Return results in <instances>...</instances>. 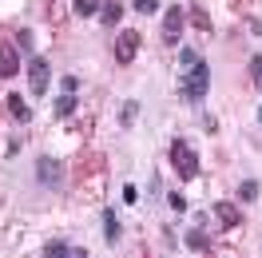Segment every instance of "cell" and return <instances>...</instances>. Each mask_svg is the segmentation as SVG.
<instances>
[{
	"instance_id": "cell-1",
	"label": "cell",
	"mask_w": 262,
	"mask_h": 258,
	"mask_svg": "<svg viewBox=\"0 0 262 258\" xmlns=\"http://www.w3.org/2000/svg\"><path fill=\"white\" fill-rule=\"evenodd\" d=\"M207 88H211V68H207V60H203V56H199L195 64L187 68V76H183L179 92H183V99L199 103V99H207Z\"/></svg>"
},
{
	"instance_id": "cell-2",
	"label": "cell",
	"mask_w": 262,
	"mask_h": 258,
	"mask_svg": "<svg viewBox=\"0 0 262 258\" xmlns=\"http://www.w3.org/2000/svg\"><path fill=\"white\" fill-rule=\"evenodd\" d=\"M171 163H175V175L179 179H195L199 175V155L191 151L187 139H171Z\"/></svg>"
},
{
	"instance_id": "cell-3",
	"label": "cell",
	"mask_w": 262,
	"mask_h": 258,
	"mask_svg": "<svg viewBox=\"0 0 262 258\" xmlns=\"http://www.w3.org/2000/svg\"><path fill=\"white\" fill-rule=\"evenodd\" d=\"M115 64H123L127 68L131 60H135V52H139V32H135V28H123V32L115 36Z\"/></svg>"
},
{
	"instance_id": "cell-4",
	"label": "cell",
	"mask_w": 262,
	"mask_h": 258,
	"mask_svg": "<svg viewBox=\"0 0 262 258\" xmlns=\"http://www.w3.org/2000/svg\"><path fill=\"white\" fill-rule=\"evenodd\" d=\"M48 83H52L48 60H44V56H32V60H28V88H32V96H44Z\"/></svg>"
},
{
	"instance_id": "cell-5",
	"label": "cell",
	"mask_w": 262,
	"mask_h": 258,
	"mask_svg": "<svg viewBox=\"0 0 262 258\" xmlns=\"http://www.w3.org/2000/svg\"><path fill=\"white\" fill-rule=\"evenodd\" d=\"M36 183H40V187H52V191H56V187L64 183V167H60V159L44 155V159L36 163Z\"/></svg>"
},
{
	"instance_id": "cell-6",
	"label": "cell",
	"mask_w": 262,
	"mask_h": 258,
	"mask_svg": "<svg viewBox=\"0 0 262 258\" xmlns=\"http://www.w3.org/2000/svg\"><path fill=\"white\" fill-rule=\"evenodd\" d=\"M183 16H187L183 4H171L163 12V44H179L183 40Z\"/></svg>"
},
{
	"instance_id": "cell-7",
	"label": "cell",
	"mask_w": 262,
	"mask_h": 258,
	"mask_svg": "<svg viewBox=\"0 0 262 258\" xmlns=\"http://www.w3.org/2000/svg\"><path fill=\"white\" fill-rule=\"evenodd\" d=\"M8 115H12L16 123H28V119H32V107H28V99L20 96V92H12V96H8Z\"/></svg>"
},
{
	"instance_id": "cell-8",
	"label": "cell",
	"mask_w": 262,
	"mask_h": 258,
	"mask_svg": "<svg viewBox=\"0 0 262 258\" xmlns=\"http://www.w3.org/2000/svg\"><path fill=\"white\" fill-rule=\"evenodd\" d=\"M214 214H219L223 226H243V210L234 207V203H214Z\"/></svg>"
},
{
	"instance_id": "cell-9",
	"label": "cell",
	"mask_w": 262,
	"mask_h": 258,
	"mask_svg": "<svg viewBox=\"0 0 262 258\" xmlns=\"http://www.w3.org/2000/svg\"><path fill=\"white\" fill-rule=\"evenodd\" d=\"M119 16H123V4H119V0H103L99 24H103V28H115V24H119Z\"/></svg>"
},
{
	"instance_id": "cell-10",
	"label": "cell",
	"mask_w": 262,
	"mask_h": 258,
	"mask_svg": "<svg viewBox=\"0 0 262 258\" xmlns=\"http://www.w3.org/2000/svg\"><path fill=\"white\" fill-rule=\"evenodd\" d=\"M16 72H20V68H16V48L4 44V48H0V76L8 80V76H16Z\"/></svg>"
},
{
	"instance_id": "cell-11",
	"label": "cell",
	"mask_w": 262,
	"mask_h": 258,
	"mask_svg": "<svg viewBox=\"0 0 262 258\" xmlns=\"http://www.w3.org/2000/svg\"><path fill=\"white\" fill-rule=\"evenodd\" d=\"M103 239H107V242H119V214H115L112 207L103 210Z\"/></svg>"
},
{
	"instance_id": "cell-12",
	"label": "cell",
	"mask_w": 262,
	"mask_h": 258,
	"mask_svg": "<svg viewBox=\"0 0 262 258\" xmlns=\"http://www.w3.org/2000/svg\"><path fill=\"white\" fill-rule=\"evenodd\" d=\"M44 254H83L80 246H72L68 239H52L48 246H44Z\"/></svg>"
},
{
	"instance_id": "cell-13",
	"label": "cell",
	"mask_w": 262,
	"mask_h": 258,
	"mask_svg": "<svg viewBox=\"0 0 262 258\" xmlns=\"http://www.w3.org/2000/svg\"><path fill=\"white\" fill-rule=\"evenodd\" d=\"M238 199H243V203H254V199H258V179H243V183H238Z\"/></svg>"
},
{
	"instance_id": "cell-14",
	"label": "cell",
	"mask_w": 262,
	"mask_h": 258,
	"mask_svg": "<svg viewBox=\"0 0 262 258\" xmlns=\"http://www.w3.org/2000/svg\"><path fill=\"white\" fill-rule=\"evenodd\" d=\"M135 115H139V103H135V99H127V103L119 107V127H131V123H135Z\"/></svg>"
},
{
	"instance_id": "cell-15",
	"label": "cell",
	"mask_w": 262,
	"mask_h": 258,
	"mask_svg": "<svg viewBox=\"0 0 262 258\" xmlns=\"http://www.w3.org/2000/svg\"><path fill=\"white\" fill-rule=\"evenodd\" d=\"M187 246H191V250H211V239H207L203 230H191V234H187Z\"/></svg>"
},
{
	"instance_id": "cell-16",
	"label": "cell",
	"mask_w": 262,
	"mask_h": 258,
	"mask_svg": "<svg viewBox=\"0 0 262 258\" xmlns=\"http://www.w3.org/2000/svg\"><path fill=\"white\" fill-rule=\"evenodd\" d=\"M72 107H76V92H64V99L56 103V115H68Z\"/></svg>"
},
{
	"instance_id": "cell-17",
	"label": "cell",
	"mask_w": 262,
	"mask_h": 258,
	"mask_svg": "<svg viewBox=\"0 0 262 258\" xmlns=\"http://www.w3.org/2000/svg\"><path fill=\"white\" fill-rule=\"evenodd\" d=\"M135 4V12H143V16H151L155 8H159V0H131Z\"/></svg>"
},
{
	"instance_id": "cell-18",
	"label": "cell",
	"mask_w": 262,
	"mask_h": 258,
	"mask_svg": "<svg viewBox=\"0 0 262 258\" xmlns=\"http://www.w3.org/2000/svg\"><path fill=\"white\" fill-rule=\"evenodd\" d=\"M167 203H171V210H179V214L187 210V199H183L179 191H171V195H167Z\"/></svg>"
},
{
	"instance_id": "cell-19",
	"label": "cell",
	"mask_w": 262,
	"mask_h": 258,
	"mask_svg": "<svg viewBox=\"0 0 262 258\" xmlns=\"http://www.w3.org/2000/svg\"><path fill=\"white\" fill-rule=\"evenodd\" d=\"M195 60H199V52H195V48H179V64H183V68H191Z\"/></svg>"
},
{
	"instance_id": "cell-20",
	"label": "cell",
	"mask_w": 262,
	"mask_h": 258,
	"mask_svg": "<svg viewBox=\"0 0 262 258\" xmlns=\"http://www.w3.org/2000/svg\"><path fill=\"white\" fill-rule=\"evenodd\" d=\"M96 12V0H76V16H92Z\"/></svg>"
},
{
	"instance_id": "cell-21",
	"label": "cell",
	"mask_w": 262,
	"mask_h": 258,
	"mask_svg": "<svg viewBox=\"0 0 262 258\" xmlns=\"http://www.w3.org/2000/svg\"><path fill=\"white\" fill-rule=\"evenodd\" d=\"M191 20H195L199 28H211V16H207V12H203V8H191Z\"/></svg>"
},
{
	"instance_id": "cell-22",
	"label": "cell",
	"mask_w": 262,
	"mask_h": 258,
	"mask_svg": "<svg viewBox=\"0 0 262 258\" xmlns=\"http://www.w3.org/2000/svg\"><path fill=\"white\" fill-rule=\"evenodd\" d=\"M16 44L24 52H32V32H28V28H20V32H16Z\"/></svg>"
},
{
	"instance_id": "cell-23",
	"label": "cell",
	"mask_w": 262,
	"mask_h": 258,
	"mask_svg": "<svg viewBox=\"0 0 262 258\" xmlns=\"http://www.w3.org/2000/svg\"><path fill=\"white\" fill-rule=\"evenodd\" d=\"M250 76H254V83L262 88V56H254V60H250Z\"/></svg>"
},
{
	"instance_id": "cell-24",
	"label": "cell",
	"mask_w": 262,
	"mask_h": 258,
	"mask_svg": "<svg viewBox=\"0 0 262 258\" xmlns=\"http://www.w3.org/2000/svg\"><path fill=\"white\" fill-rule=\"evenodd\" d=\"M123 203H139V191H135V183H127V187H123Z\"/></svg>"
},
{
	"instance_id": "cell-25",
	"label": "cell",
	"mask_w": 262,
	"mask_h": 258,
	"mask_svg": "<svg viewBox=\"0 0 262 258\" xmlns=\"http://www.w3.org/2000/svg\"><path fill=\"white\" fill-rule=\"evenodd\" d=\"M60 88H64V92H76V88H80V80H76V76H64V80H60Z\"/></svg>"
}]
</instances>
